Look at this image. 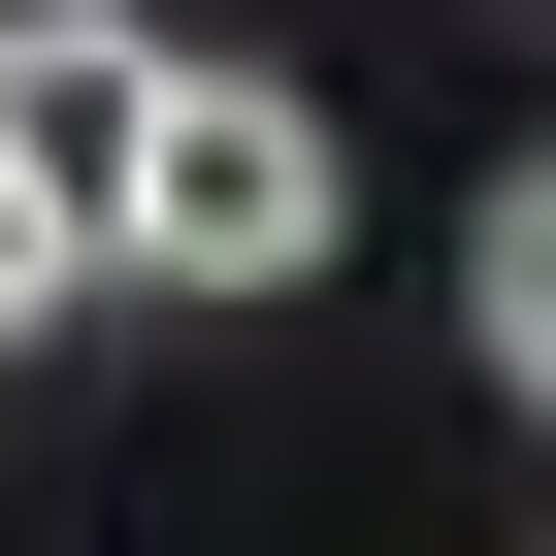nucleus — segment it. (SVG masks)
Segmentation results:
<instances>
[{"instance_id": "4", "label": "nucleus", "mask_w": 556, "mask_h": 556, "mask_svg": "<svg viewBox=\"0 0 556 556\" xmlns=\"http://www.w3.org/2000/svg\"><path fill=\"white\" fill-rule=\"evenodd\" d=\"M66 295H99V262H66V197H0V361H34Z\"/></svg>"}, {"instance_id": "1", "label": "nucleus", "mask_w": 556, "mask_h": 556, "mask_svg": "<svg viewBox=\"0 0 556 556\" xmlns=\"http://www.w3.org/2000/svg\"><path fill=\"white\" fill-rule=\"evenodd\" d=\"M99 262H164V295H295V262H328V99L164 66V99H131V164H99Z\"/></svg>"}, {"instance_id": "3", "label": "nucleus", "mask_w": 556, "mask_h": 556, "mask_svg": "<svg viewBox=\"0 0 556 556\" xmlns=\"http://www.w3.org/2000/svg\"><path fill=\"white\" fill-rule=\"evenodd\" d=\"M458 361H491V393L556 361V197H491V229H458Z\"/></svg>"}, {"instance_id": "2", "label": "nucleus", "mask_w": 556, "mask_h": 556, "mask_svg": "<svg viewBox=\"0 0 556 556\" xmlns=\"http://www.w3.org/2000/svg\"><path fill=\"white\" fill-rule=\"evenodd\" d=\"M131 99H164V34H131V0H0V197H66V262H99Z\"/></svg>"}]
</instances>
